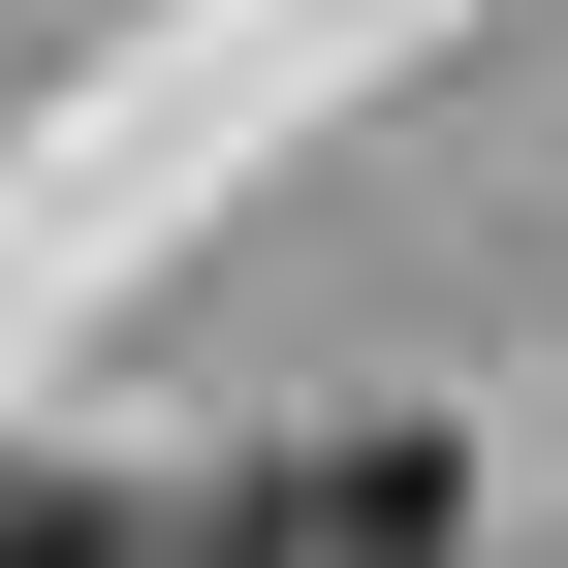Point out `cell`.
I'll list each match as a JSON object with an SVG mask.
<instances>
[{"instance_id": "obj_1", "label": "cell", "mask_w": 568, "mask_h": 568, "mask_svg": "<svg viewBox=\"0 0 568 568\" xmlns=\"http://www.w3.org/2000/svg\"><path fill=\"white\" fill-rule=\"evenodd\" d=\"M222 568H443V443H410V410L379 443H253L222 474Z\"/></svg>"}, {"instance_id": "obj_2", "label": "cell", "mask_w": 568, "mask_h": 568, "mask_svg": "<svg viewBox=\"0 0 568 568\" xmlns=\"http://www.w3.org/2000/svg\"><path fill=\"white\" fill-rule=\"evenodd\" d=\"M0 568H159V537H126L95 474H32V443H0Z\"/></svg>"}]
</instances>
